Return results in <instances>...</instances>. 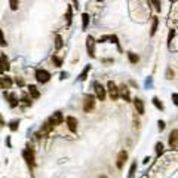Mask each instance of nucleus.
<instances>
[{"label":"nucleus","instance_id":"obj_26","mask_svg":"<svg viewBox=\"0 0 178 178\" xmlns=\"http://www.w3.org/2000/svg\"><path fill=\"white\" fill-rule=\"evenodd\" d=\"M150 3L154 6L156 12H160V11H162V3H160V0H150Z\"/></svg>","mask_w":178,"mask_h":178},{"label":"nucleus","instance_id":"obj_9","mask_svg":"<svg viewBox=\"0 0 178 178\" xmlns=\"http://www.w3.org/2000/svg\"><path fill=\"white\" fill-rule=\"evenodd\" d=\"M126 159H128V153H126L125 150H122L120 153H119V156H117V162H116V166H117V169H122V168H123L125 162H126Z\"/></svg>","mask_w":178,"mask_h":178},{"label":"nucleus","instance_id":"obj_3","mask_svg":"<svg viewBox=\"0 0 178 178\" xmlns=\"http://www.w3.org/2000/svg\"><path fill=\"white\" fill-rule=\"evenodd\" d=\"M95 43H98V42H95L92 36H88L86 37V51L91 58H95Z\"/></svg>","mask_w":178,"mask_h":178},{"label":"nucleus","instance_id":"obj_6","mask_svg":"<svg viewBox=\"0 0 178 178\" xmlns=\"http://www.w3.org/2000/svg\"><path fill=\"white\" fill-rule=\"evenodd\" d=\"M94 88H95L96 98H98L100 101H104V100H105V89H104V86H102L101 83L95 82V83H94Z\"/></svg>","mask_w":178,"mask_h":178},{"label":"nucleus","instance_id":"obj_33","mask_svg":"<svg viewBox=\"0 0 178 178\" xmlns=\"http://www.w3.org/2000/svg\"><path fill=\"white\" fill-rule=\"evenodd\" d=\"M21 101H22L24 105H30V104H31V101L28 100V96H27V95H24V96L21 98Z\"/></svg>","mask_w":178,"mask_h":178},{"label":"nucleus","instance_id":"obj_39","mask_svg":"<svg viewBox=\"0 0 178 178\" xmlns=\"http://www.w3.org/2000/svg\"><path fill=\"white\" fill-rule=\"evenodd\" d=\"M67 76H68L67 73H61V77H59V79H61V80H64V79H67Z\"/></svg>","mask_w":178,"mask_h":178},{"label":"nucleus","instance_id":"obj_16","mask_svg":"<svg viewBox=\"0 0 178 178\" xmlns=\"http://www.w3.org/2000/svg\"><path fill=\"white\" fill-rule=\"evenodd\" d=\"M12 85V79L7 76H2V89H9Z\"/></svg>","mask_w":178,"mask_h":178},{"label":"nucleus","instance_id":"obj_35","mask_svg":"<svg viewBox=\"0 0 178 178\" xmlns=\"http://www.w3.org/2000/svg\"><path fill=\"white\" fill-rule=\"evenodd\" d=\"M157 125H159V131H163V129H165V122H163V120H159Z\"/></svg>","mask_w":178,"mask_h":178},{"label":"nucleus","instance_id":"obj_11","mask_svg":"<svg viewBox=\"0 0 178 178\" xmlns=\"http://www.w3.org/2000/svg\"><path fill=\"white\" fill-rule=\"evenodd\" d=\"M5 98L9 101V105H11L12 109H13V107H16L18 104H20V101H18V98H16V95H15V94H6V92H5Z\"/></svg>","mask_w":178,"mask_h":178},{"label":"nucleus","instance_id":"obj_40","mask_svg":"<svg viewBox=\"0 0 178 178\" xmlns=\"http://www.w3.org/2000/svg\"><path fill=\"white\" fill-rule=\"evenodd\" d=\"M16 83H18V85H20V86H22V85H24V82H22V80H21V79H16Z\"/></svg>","mask_w":178,"mask_h":178},{"label":"nucleus","instance_id":"obj_4","mask_svg":"<svg viewBox=\"0 0 178 178\" xmlns=\"http://www.w3.org/2000/svg\"><path fill=\"white\" fill-rule=\"evenodd\" d=\"M95 107V96L94 95H86L85 96V101H83V111L89 113L92 109Z\"/></svg>","mask_w":178,"mask_h":178},{"label":"nucleus","instance_id":"obj_24","mask_svg":"<svg viewBox=\"0 0 178 178\" xmlns=\"http://www.w3.org/2000/svg\"><path fill=\"white\" fill-rule=\"evenodd\" d=\"M89 25V15L88 13H82V28L86 30Z\"/></svg>","mask_w":178,"mask_h":178},{"label":"nucleus","instance_id":"obj_37","mask_svg":"<svg viewBox=\"0 0 178 178\" xmlns=\"http://www.w3.org/2000/svg\"><path fill=\"white\" fill-rule=\"evenodd\" d=\"M0 36H2V46H6V39H5L3 31H0Z\"/></svg>","mask_w":178,"mask_h":178},{"label":"nucleus","instance_id":"obj_18","mask_svg":"<svg viewBox=\"0 0 178 178\" xmlns=\"http://www.w3.org/2000/svg\"><path fill=\"white\" fill-rule=\"evenodd\" d=\"M65 20H67V25H71V21H73V7L68 6L67 12H65Z\"/></svg>","mask_w":178,"mask_h":178},{"label":"nucleus","instance_id":"obj_19","mask_svg":"<svg viewBox=\"0 0 178 178\" xmlns=\"http://www.w3.org/2000/svg\"><path fill=\"white\" fill-rule=\"evenodd\" d=\"M89 71H91V65H86V67H85V70H83L80 74H79V77H77V79L80 80V82L86 80V77H88V73H89Z\"/></svg>","mask_w":178,"mask_h":178},{"label":"nucleus","instance_id":"obj_17","mask_svg":"<svg viewBox=\"0 0 178 178\" xmlns=\"http://www.w3.org/2000/svg\"><path fill=\"white\" fill-rule=\"evenodd\" d=\"M157 25H159V18L153 16V21H151V30H150V36H154L157 31Z\"/></svg>","mask_w":178,"mask_h":178},{"label":"nucleus","instance_id":"obj_25","mask_svg":"<svg viewBox=\"0 0 178 178\" xmlns=\"http://www.w3.org/2000/svg\"><path fill=\"white\" fill-rule=\"evenodd\" d=\"M151 101H153V105L156 107L157 110H163V109H165V107H163V104H162V101H160L157 96H154V98H153V100H151Z\"/></svg>","mask_w":178,"mask_h":178},{"label":"nucleus","instance_id":"obj_34","mask_svg":"<svg viewBox=\"0 0 178 178\" xmlns=\"http://www.w3.org/2000/svg\"><path fill=\"white\" fill-rule=\"evenodd\" d=\"M166 79H174V71L171 68L166 70Z\"/></svg>","mask_w":178,"mask_h":178},{"label":"nucleus","instance_id":"obj_30","mask_svg":"<svg viewBox=\"0 0 178 178\" xmlns=\"http://www.w3.org/2000/svg\"><path fill=\"white\" fill-rule=\"evenodd\" d=\"M135 171H137V162H134L131 165V169H129V175L128 178H134V175H135Z\"/></svg>","mask_w":178,"mask_h":178},{"label":"nucleus","instance_id":"obj_15","mask_svg":"<svg viewBox=\"0 0 178 178\" xmlns=\"http://www.w3.org/2000/svg\"><path fill=\"white\" fill-rule=\"evenodd\" d=\"M28 94H30V95H31V96L34 98V100H37V98L40 96V92H39V89L36 88L34 85H30V86H28Z\"/></svg>","mask_w":178,"mask_h":178},{"label":"nucleus","instance_id":"obj_43","mask_svg":"<svg viewBox=\"0 0 178 178\" xmlns=\"http://www.w3.org/2000/svg\"><path fill=\"white\" fill-rule=\"evenodd\" d=\"M98 2H102V0H98Z\"/></svg>","mask_w":178,"mask_h":178},{"label":"nucleus","instance_id":"obj_42","mask_svg":"<svg viewBox=\"0 0 178 178\" xmlns=\"http://www.w3.org/2000/svg\"><path fill=\"white\" fill-rule=\"evenodd\" d=\"M169 2H174V0H169Z\"/></svg>","mask_w":178,"mask_h":178},{"label":"nucleus","instance_id":"obj_32","mask_svg":"<svg viewBox=\"0 0 178 178\" xmlns=\"http://www.w3.org/2000/svg\"><path fill=\"white\" fill-rule=\"evenodd\" d=\"M18 126H20V122H18V120H13V122L9 123V128H11V131H16Z\"/></svg>","mask_w":178,"mask_h":178},{"label":"nucleus","instance_id":"obj_1","mask_svg":"<svg viewBox=\"0 0 178 178\" xmlns=\"http://www.w3.org/2000/svg\"><path fill=\"white\" fill-rule=\"evenodd\" d=\"M36 80H37L39 83H46L51 80V73L43 68H37L36 70Z\"/></svg>","mask_w":178,"mask_h":178},{"label":"nucleus","instance_id":"obj_22","mask_svg":"<svg viewBox=\"0 0 178 178\" xmlns=\"http://www.w3.org/2000/svg\"><path fill=\"white\" fill-rule=\"evenodd\" d=\"M120 89H122V91H120L122 98H125V101H129V100H131V96H129V91H128V88H126V86H122Z\"/></svg>","mask_w":178,"mask_h":178},{"label":"nucleus","instance_id":"obj_27","mask_svg":"<svg viewBox=\"0 0 178 178\" xmlns=\"http://www.w3.org/2000/svg\"><path fill=\"white\" fill-rule=\"evenodd\" d=\"M52 62L55 64V67H61L62 65V58H59L57 55H52Z\"/></svg>","mask_w":178,"mask_h":178},{"label":"nucleus","instance_id":"obj_28","mask_svg":"<svg viewBox=\"0 0 178 178\" xmlns=\"http://www.w3.org/2000/svg\"><path fill=\"white\" fill-rule=\"evenodd\" d=\"M9 6H11L12 11H18V6H20V0H9Z\"/></svg>","mask_w":178,"mask_h":178},{"label":"nucleus","instance_id":"obj_20","mask_svg":"<svg viewBox=\"0 0 178 178\" xmlns=\"http://www.w3.org/2000/svg\"><path fill=\"white\" fill-rule=\"evenodd\" d=\"M109 40H110L111 43H114L116 46H117L119 52H122V48H120V43H119V39H117V36H114V34H110V36H109Z\"/></svg>","mask_w":178,"mask_h":178},{"label":"nucleus","instance_id":"obj_38","mask_svg":"<svg viewBox=\"0 0 178 178\" xmlns=\"http://www.w3.org/2000/svg\"><path fill=\"white\" fill-rule=\"evenodd\" d=\"M71 2H73V6H74L76 9L79 7V0H71Z\"/></svg>","mask_w":178,"mask_h":178},{"label":"nucleus","instance_id":"obj_5","mask_svg":"<svg viewBox=\"0 0 178 178\" xmlns=\"http://www.w3.org/2000/svg\"><path fill=\"white\" fill-rule=\"evenodd\" d=\"M107 88H109V92H110V98H111L113 101H116V100H117V98L120 96V92H119L117 86H116V83L110 80V82L107 83Z\"/></svg>","mask_w":178,"mask_h":178},{"label":"nucleus","instance_id":"obj_7","mask_svg":"<svg viewBox=\"0 0 178 178\" xmlns=\"http://www.w3.org/2000/svg\"><path fill=\"white\" fill-rule=\"evenodd\" d=\"M169 147L172 150H175L178 147V129H174L169 134Z\"/></svg>","mask_w":178,"mask_h":178},{"label":"nucleus","instance_id":"obj_31","mask_svg":"<svg viewBox=\"0 0 178 178\" xmlns=\"http://www.w3.org/2000/svg\"><path fill=\"white\" fill-rule=\"evenodd\" d=\"M174 36H175V30H169V34H168V46L171 48V42L174 39Z\"/></svg>","mask_w":178,"mask_h":178},{"label":"nucleus","instance_id":"obj_13","mask_svg":"<svg viewBox=\"0 0 178 178\" xmlns=\"http://www.w3.org/2000/svg\"><path fill=\"white\" fill-rule=\"evenodd\" d=\"M0 58H2V71L5 73V71H7L9 68H11V65H9V59L6 58V53L2 52V55H0Z\"/></svg>","mask_w":178,"mask_h":178},{"label":"nucleus","instance_id":"obj_23","mask_svg":"<svg viewBox=\"0 0 178 178\" xmlns=\"http://www.w3.org/2000/svg\"><path fill=\"white\" fill-rule=\"evenodd\" d=\"M128 58H129V62H131V64H137V62L140 61L138 55H137V53H134V52H128Z\"/></svg>","mask_w":178,"mask_h":178},{"label":"nucleus","instance_id":"obj_8","mask_svg":"<svg viewBox=\"0 0 178 178\" xmlns=\"http://www.w3.org/2000/svg\"><path fill=\"white\" fill-rule=\"evenodd\" d=\"M49 122L53 125V126H57V125H61L62 122H64V117H62V113H61V111L53 113V116H51V117H49Z\"/></svg>","mask_w":178,"mask_h":178},{"label":"nucleus","instance_id":"obj_14","mask_svg":"<svg viewBox=\"0 0 178 178\" xmlns=\"http://www.w3.org/2000/svg\"><path fill=\"white\" fill-rule=\"evenodd\" d=\"M134 104H135V109H137L138 114H144V111H146V109H144V102L137 98V100L134 101Z\"/></svg>","mask_w":178,"mask_h":178},{"label":"nucleus","instance_id":"obj_29","mask_svg":"<svg viewBox=\"0 0 178 178\" xmlns=\"http://www.w3.org/2000/svg\"><path fill=\"white\" fill-rule=\"evenodd\" d=\"M156 154H157V157H160V154H163V144L162 142H157L156 144Z\"/></svg>","mask_w":178,"mask_h":178},{"label":"nucleus","instance_id":"obj_2","mask_svg":"<svg viewBox=\"0 0 178 178\" xmlns=\"http://www.w3.org/2000/svg\"><path fill=\"white\" fill-rule=\"evenodd\" d=\"M22 157L25 159L27 165H28L30 168L34 166V151H33V148L30 146H27V148L22 151Z\"/></svg>","mask_w":178,"mask_h":178},{"label":"nucleus","instance_id":"obj_36","mask_svg":"<svg viewBox=\"0 0 178 178\" xmlns=\"http://www.w3.org/2000/svg\"><path fill=\"white\" fill-rule=\"evenodd\" d=\"M172 101L175 105H178V94H172Z\"/></svg>","mask_w":178,"mask_h":178},{"label":"nucleus","instance_id":"obj_12","mask_svg":"<svg viewBox=\"0 0 178 178\" xmlns=\"http://www.w3.org/2000/svg\"><path fill=\"white\" fill-rule=\"evenodd\" d=\"M52 129H53V125L48 120V122H44V123L42 125V128H40V134H42V135H48V134H49Z\"/></svg>","mask_w":178,"mask_h":178},{"label":"nucleus","instance_id":"obj_21","mask_svg":"<svg viewBox=\"0 0 178 178\" xmlns=\"http://www.w3.org/2000/svg\"><path fill=\"white\" fill-rule=\"evenodd\" d=\"M62 44H64V42H62V37L59 34H55V49L59 51L62 48Z\"/></svg>","mask_w":178,"mask_h":178},{"label":"nucleus","instance_id":"obj_41","mask_svg":"<svg viewBox=\"0 0 178 178\" xmlns=\"http://www.w3.org/2000/svg\"><path fill=\"white\" fill-rule=\"evenodd\" d=\"M100 178H109V177H105V175H101V177H100Z\"/></svg>","mask_w":178,"mask_h":178},{"label":"nucleus","instance_id":"obj_10","mask_svg":"<svg viewBox=\"0 0 178 178\" xmlns=\"http://www.w3.org/2000/svg\"><path fill=\"white\" fill-rule=\"evenodd\" d=\"M65 122H67V126H68V129L71 131V132H76L77 131V119L76 117H73V116H68V117L65 119Z\"/></svg>","mask_w":178,"mask_h":178}]
</instances>
